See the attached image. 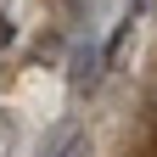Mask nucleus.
Wrapping results in <instances>:
<instances>
[{"mask_svg": "<svg viewBox=\"0 0 157 157\" xmlns=\"http://www.w3.org/2000/svg\"><path fill=\"white\" fill-rule=\"evenodd\" d=\"M95 78H101V56H95V45H78V51H73V73H67V84L84 95V90H95Z\"/></svg>", "mask_w": 157, "mask_h": 157, "instance_id": "obj_1", "label": "nucleus"}]
</instances>
